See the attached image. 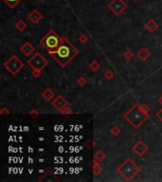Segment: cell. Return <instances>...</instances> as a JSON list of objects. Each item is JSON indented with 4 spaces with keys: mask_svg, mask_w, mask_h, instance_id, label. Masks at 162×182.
Listing matches in <instances>:
<instances>
[{
    "mask_svg": "<svg viewBox=\"0 0 162 182\" xmlns=\"http://www.w3.org/2000/svg\"><path fill=\"white\" fill-rule=\"evenodd\" d=\"M94 146H95V143H94V141H93V139L88 138L87 141L86 142V148H87L88 150H91V149L94 148Z\"/></svg>",
    "mask_w": 162,
    "mask_h": 182,
    "instance_id": "cell-24",
    "label": "cell"
},
{
    "mask_svg": "<svg viewBox=\"0 0 162 182\" xmlns=\"http://www.w3.org/2000/svg\"><path fill=\"white\" fill-rule=\"evenodd\" d=\"M156 116H157V118L158 119V120H159L160 122H162V109H160L159 111L157 112Z\"/></svg>",
    "mask_w": 162,
    "mask_h": 182,
    "instance_id": "cell-30",
    "label": "cell"
},
{
    "mask_svg": "<svg viewBox=\"0 0 162 182\" xmlns=\"http://www.w3.org/2000/svg\"><path fill=\"white\" fill-rule=\"evenodd\" d=\"M149 117L150 108L146 103H134L130 109H128L123 114V118L137 130L141 127V125L149 119Z\"/></svg>",
    "mask_w": 162,
    "mask_h": 182,
    "instance_id": "cell-2",
    "label": "cell"
},
{
    "mask_svg": "<svg viewBox=\"0 0 162 182\" xmlns=\"http://www.w3.org/2000/svg\"><path fill=\"white\" fill-rule=\"evenodd\" d=\"M133 152L136 154L138 157H143L145 154L149 151V147H148L142 141H138L137 143L134 144L133 148H132Z\"/></svg>",
    "mask_w": 162,
    "mask_h": 182,
    "instance_id": "cell-8",
    "label": "cell"
},
{
    "mask_svg": "<svg viewBox=\"0 0 162 182\" xmlns=\"http://www.w3.org/2000/svg\"><path fill=\"white\" fill-rule=\"evenodd\" d=\"M41 96H42V98L45 100V101H47V102H52L54 99H55V93L53 92V90H51L50 88H47V89H45L43 92H42V94H41Z\"/></svg>",
    "mask_w": 162,
    "mask_h": 182,
    "instance_id": "cell-12",
    "label": "cell"
},
{
    "mask_svg": "<svg viewBox=\"0 0 162 182\" xmlns=\"http://www.w3.org/2000/svg\"><path fill=\"white\" fill-rule=\"evenodd\" d=\"M144 28L145 29L149 31V32H151V33H153V32H154L156 31L157 29H158V24H157V22L154 19H150L148 22L145 24V26H144Z\"/></svg>",
    "mask_w": 162,
    "mask_h": 182,
    "instance_id": "cell-13",
    "label": "cell"
},
{
    "mask_svg": "<svg viewBox=\"0 0 162 182\" xmlns=\"http://www.w3.org/2000/svg\"><path fill=\"white\" fill-rule=\"evenodd\" d=\"M52 106L55 109H57L58 111H61L64 109L66 106H68V102L65 99L64 97L61 96V95H58L57 97L55 98V99L51 102Z\"/></svg>",
    "mask_w": 162,
    "mask_h": 182,
    "instance_id": "cell-9",
    "label": "cell"
},
{
    "mask_svg": "<svg viewBox=\"0 0 162 182\" xmlns=\"http://www.w3.org/2000/svg\"><path fill=\"white\" fill-rule=\"evenodd\" d=\"M76 83H77V85H78V86H83L84 85H86V79L84 78L83 76H79V78L77 79Z\"/></svg>",
    "mask_w": 162,
    "mask_h": 182,
    "instance_id": "cell-22",
    "label": "cell"
},
{
    "mask_svg": "<svg viewBox=\"0 0 162 182\" xmlns=\"http://www.w3.org/2000/svg\"><path fill=\"white\" fill-rule=\"evenodd\" d=\"M35 50V47H33L32 44H31L30 42H26L24 45L20 47V51L22 52L25 56H30L32 54Z\"/></svg>",
    "mask_w": 162,
    "mask_h": 182,
    "instance_id": "cell-11",
    "label": "cell"
},
{
    "mask_svg": "<svg viewBox=\"0 0 162 182\" xmlns=\"http://www.w3.org/2000/svg\"><path fill=\"white\" fill-rule=\"evenodd\" d=\"M92 171L94 176H100L102 172L103 171V168L100 165V162L96 159H93V165H92Z\"/></svg>",
    "mask_w": 162,
    "mask_h": 182,
    "instance_id": "cell-15",
    "label": "cell"
},
{
    "mask_svg": "<svg viewBox=\"0 0 162 182\" xmlns=\"http://www.w3.org/2000/svg\"><path fill=\"white\" fill-rule=\"evenodd\" d=\"M158 102H159V103L161 104V106H162V96H161V97L159 98V99H158Z\"/></svg>",
    "mask_w": 162,
    "mask_h": 182,
    "instance_id": "cell-31",
    "label": "cell"
},
{
    "mask_svg": "<svg viewBox=\"0 0 162 182\" xmlns=\"http://www.w3.org/2000/svg\"><path fill=\"white\" fill-rule=\"evenodd\" d=\"M133 1H138V0H133Z\"/></svg>",
    "mask_w": 162,
    "mask_h": 182,
    "instance_id": "cell-32",
    "label": "cell"
},
{
    "mask_svg": "<svg viewBox=\"0 0 162 182\" xmlns=\"http://www.w3.org/2000/svg\"><path fill=\"white\" fill-rule=\"evenodd\" d=\"M123 56H124V58L126 59V60H131V59H133V57H134V53H133V51L132 50H127L125 52H124V54H123Z\"/></svg>",
    "mask_w": 162,
    "mask_h": 182,
    "instance_id": "cell-23",
    "label": "cell"
},
{
    "mask_svg": "<svg viewBox=\"0 0 162 182\" xmlns=\"http://www.w3.org/2000/svg\"><path fill=\"white\" fill-rule=\"evenodd\" d=\"M103 77H104V79H105V80L111 81L112 79L114 78V73H113V71L111 70V69H108V70H106V71L104 72Z\"/></svg>",
    "mask_w": 162,
    "mask_h": 182,
    "instance_id": "cell-20",
    "label": "cell"
},
{
    "mask_svg": "<svg viewBox=\"0 0 162 182\" xmlns=\"http://www.w3.org/2000/svg\"><path fill=\"white\" fill-rule=\"evenodd\" d=\"M106 158V153H104L102 150H98L95 154H94V159L98 160L99 162L103 161V159Z\"/></svg>",
    "mask_w": 162,
    "mask_h": 182,
    "instance_id": "cell-17",
    "label": "cell"
},
{
    "mask_svg": "<svg viewBox=\"0 0 162 182\" xmlns=\"http://www.w3.org/2000/svg\"><path fill=\"white\" fill-rule=\"evenodd\" d=\"M41 74H42V71L37 70V69H32L31 70V75H32V77H34V78H39Z\"/></svg>",
    "mask_w": 162,
    "mask_h": 182,
    "instance_id": "cell-27",
    "label": "cell"
},
{
    "mask_svg": "<svg viewBox=\"0 0 162 182\" xmlns=\"http://www.w3.org/2000/svg\"><path fill=\"white\" fill-rule=\"evenodd\" d=\"M61 40H62V37H60L53 30H50L41 39L40 45L48 52L51 50H55L56 48L60 46Z\"/></svg>",
    "mask_w": 162,
    "mask_h": 182,
    "instance_id": "cell-4",
    "label": "cell"
},
{
    "mask_svg": "<svg viewBox=\"0 0 162 182\" xmlns=\"http://www.w3.org/2000/svg\"><path fill=\"white\" fill-rule=\"evenodd\" d=\"M38 1H40V0H38Z\"/></svg>",
    "mask_w": 162,
    "mask_h": 182,
    "instance_id": "cell-33",
    "label": "cell"
},
{
    "mask_svg": "<svg viewBox=\"0 0 162 182\" xmlns=\"http://www.w3.org/2000/svg\"><path fill=\"white\" fill-rule=\"evenodd\" d=\"M3 66L11 75H17L21 71V69H23L25 67L24 63L15 54L11 55V57L4 63Z\"/></svg>",
    "mask_w": 162,
    "mask_h": 182,
    "instance_id": "cell-5",
    "label": "cell"
},
{
    "mask_svg": "<svg viewBox=\"0 0 162 182\" xmlns=\"http://www.w3.org/2000/svg\"><path fill=\"white\" fill-rule=\"evenodd\" d=\"M79 53L80 50L66 37H62L61 44L55 50L48 51L51 58L62 67H66Z\"/></svg>",
    "mask_w": 162,
    "mask_h": 182,
    "instance_id": "cell-1",
    "label": "cell"
},
{
    "mask_svg": "<svg viewBox=\"0 0 162 182\" xmlns=\"http://www.w3.org/2000/svg\"><path fill=\"white\" fill-rule=\"evenodd\" d=\"M78 40L81 44H86V42L88 41V37L86 35V34H81V35L78 37Z\"/></svg>",
    "mask_w": 162,
    "mask_h": 182,
    "instance_id": "cell-26",
    "label": "cell"
},
{
    "mask_svg": "<svg viewBox=\"0 0 162 182\" xmlns=\"http://www.w3.org/2000/svg\"><path fill=\"white\" fill-rule=\"evenodd\" d=\"M117 172L118 174H121L126 181H132L141 172V168L134 161L132 158H126L124 161L117 168Z\"/></svg>",
    "mask_w": 162,
    "mask_h": 182,
    "instance_id": "cell-3",
    "label": "cell"
},
{
    "mask_svg": "<svg viewBox=\"0 0 162 182\" xmlns=\"http://www.w3.org/2000/svg\"><path fill=\"white\" fill-rule=\"evenodd\" d=\"M3 1L8 5L11 9H15V7L22 1V0H3Z\"/></svg>",
    "mask_w": 162,
    "mask_h": 182,
    "instance_id": "cell-18",
    "label": "cell"
},
{
    "mask_svg": "<svg viewBox=\"0 0 162 182\" xmlns=\"http://www.w3.org/2000/svg\"><path fill=\"white\" fill-rule=\"evenodd\" d=\"M60 112H61V114L64 115V116H71V115H73V111L68 107V106H66L64 109L61 110Z\"/></svg>",
    "mask_w": 162,
    "mask_h": 182,
    "instance_id": "cell-21",
    "label": "cell"
},
{
    "mask_svg": "<svg viewBox=\"0 0 162 182\" xmlns=\"http://www.w3.org/2000/svg\"><path fill=\"white\" fill-rule=\"evenodd\" d=\"M0 114H1L2 116H7V115H10L11 112H10V110L8 108L4 106V107L1 108V110H0Z\"/></svg>",
    "mask_w": 162,
    "mask_h": 182,
    "instance_id": "cell-28",
    "label": "cell"
},
{
    "mask_svg": "<svg viewBox=\"0 0 162 182\" xmlns=\"http://www.w3.org/2000/svg\"><path fill=\"white\" fill-rule=\"evenodd\" d=\"M15 28L19 32H22V31H24L28 28V25H27V23L25 22L23 19H20V20H18L17 22L15 24Z\"/></svg>",
    "mask_w": 162,
    "mask_h": 182,
    "instance_id": "cell-16",
    "label": "cell"
},
{
    "mask_svg": "<svg viewBox=\"0 0 162 182\" xmlns=\"http://www.w3.org/2000/svg\"><path fill=\"white\" fill-rule=\"evenodd\" d=\"M127 8V4H126L123 0H112L108 4V9L114 13L116 16L122 15V13Z\"/></svg>",
    "mask_w": 162,
    "mask_h": 182,
    "instance_id": "cell-7",
    "label": "cell"
},
{
    "mask_svg": "<svg viewBox=\"0 0 162 182\" xmlns=\"http://www.w3.org/2000/svg\"><path fill=\"white\" fill-rule=\"evenodd\" d=\"M137 55H138V57L140 60H142L143 62H145V61H147L148 59L150 58L151 52H150L149 50H148L146 47H141V48H140V50L138 51Z\"/></svg>",
    "mask_w": 162,
    "mask_h": 182,
    "instance_id": "cell-14",
    "label": "cell"
},
{
    "mask_svg": "<svg viewBox=\"0 0 162 182\" xmlns=\"http://www.w3.org/2000/svg\"><path fill=\"white\" fill-rule=\"evenodd\" d=\"M89 68H90L93 72H96V71H98L99 69L101 68V65H100V63H99L98 61L94 60V61L89 65Z\"/></svg>",
    "mask_w": 162,
    "mask_h": 182,
    "instance_id": "cell-19",
    "label": "cell"
},
{
    "mask_svg": "<svg viewBox=\"0 0 162 182\" xmlns=\"http://www.w3.org/2000/svg\"><path fill=\"white\" fill-rule=\"evenodd\" d=\"M110 132H111V134H112V135H114V136H118V135H119V133H121V129H119V127H118V126H117V125H115V126H113V127L111 128Z\"/></svg>",
    "mask_w": 162,
    "mask_h": 182,
    "instance_id": "cell-25",
    "label": "cell"
},
{
    "mask_svg": "<svg viewBox=\"0 0 162 182\" xmlns=\"http://www.w3.org/2000/svg\"><path fill=\"white\" fill-rule=\"evenodd\" d=\"M29 115L31 117V118H36L38 115H39V112L37 111V110H35V109H31L30 112H29Z\"/></svg>",
    "mask_w": 162,
    "mask_h": 182,
    "instance_id": "cell-29",
    "label": "cell"
},
{
    "mask_svg": "<svg viewBox=\"0 0 162 182\" xmlns=\"http://www.w3.org/2000/svg\"><path fill=\"white\" fill-rule=\"evenodd\" d=\"M47 65V60L39 52H36L30 60H28V66L31 67L32 69H37L40 71L43 70Z\"/></svg>",
    "mask_w": 162,
    "mask_h": 182,
    "instance_id": "cell-6",
    "label": "cell"
},
{
    "mask_svg": "<svg viewBox=\"0 0 162 182\" xmlns=\"http://www.w3.org/2000/svg\"><path fill=\"white\" fill-rule=\"evenodd\" d=\"M27 18L29 19L31 22L34 25H37L41 20H43L44 16L43 15L38 11V10H33L29 15L27 16Z\"/></svg>",
    "mask_w": 162,
    "mask_h": 182,
    "instance_id": "cell-10",
    "label": "cell"
}]
</instances>
